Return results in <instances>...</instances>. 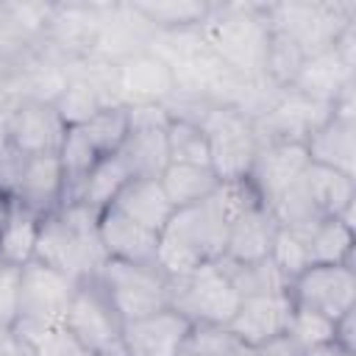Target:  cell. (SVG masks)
<instances>
[{
	"label": "cell",
	"mask_w": 356,
	"mask_h": 356,
	"mask_svg": "<svg viewBox=\"0 0 356 356\" xmlns=\"http://www.w3.org/2000/svg\"><path fill=\"white\" fill-rule=\"evenodd\" d=\"M206 47L242 81L261 83L270 47L267 8L256 3L211 6V14L200 25Z\"/></svg>",
	"instance_id": "6da1fadb"
},
{
	"label": "cell",
	"mask_w": 356,
	"mask_h": 356,
	"mask_svg": "<svg viewBox=\"0 0 356 356\" xmlns=\"http://www.w3.org/2000/svg\"><path fill=\"white\" fill-rule=\"evenodd\" d=\"M33 259L75 281L97 275L108 259L100 245L97 214L81 203H64L42 217Z\"/></svg>",
	"instance_id": "7a4b0ae2"
},
{
	"label": "cell",
	"mask_w": 356,
	"mask_h": 356,
	"mask_svg": "<svg viewBox=\"0 0 356 356\" xmlns=\"http://www.w3.org/2000/svg\"><path fill=\"white\" fill-rule=\"evenodd\" d=\"M228 220L222 217L214 195L203 203L175 209L159 234L156 264L167 275L192 273L200 264L220 261L225 256Z\"/></svg>",
	"instance_id": "3957f363"
},
{
	"label": "cell",
	"mask_w": 356,
	"mask_h": 356,
	"mask_svg": "<svg viewBox=\"0 0 356 356\" xmlns=\"http://www.w3.org/2000/svg\"><path fill=\"white\" fill-rule=\"evenodd\" d=\"M170 278V309L181 312L192 325H228L239 309V292L220 261L200 264Z\"/></svg>",
	"instance_id": "277c9868"
},
{
	"label": "cell",
	"mask_w": 356,
	"mask_h": 356,
	"mask_svg": "<svg viewBox=\"0 0 356 356\" xmlns=\"http://www.w3.org/2000/svg\"><path fill=\"white\" fill-rule=\"evenodd\" d=\"M264 8L270 28L284 33L303 58L331 50L356 14L353 3H273Z\"/></svg>",
	"instance_id": "5b68a950"
},
{
	"label": "cell",
	"mask_w": 356,
	"mask_h": 356,
	"mask_svg": "<svg viewBox=\"0 0 356 356\" xmlns=\"http://www.w3.org/2000/svg\"><path fill=\"white\" fill-rule=\"evenodd\" d=\"M209 145V167L220 181L248 178L259 153V134L253 117L234 106H211L200 117Z\"/></svg>",
	"instance_id": "8992f818"
},
{
	"label": "cell",
	"mask_w": 356,
	"mask_h": 356,
	"mask_svg": "<svg viewBox=\"0 0 356 356\" xmlns=\"http://www.w3.org/2000/svg\"><path fill=\"white\" fill-rule=\"evenodd\" d=\"M114 312L122 323L170 309V278L159 264H134L106 259L97 273Z\"/></svg>",
	"instance_id": "52a82bcc"
},
{
	"label": "cell",
	"mask_w": 356,
	"mask_h": 356,
	"mask_svg": "<svg viewBox=\"0 0 356 356\" xmlns=\"http://www.w3.org/2000/svg\"><path fill=\"white\" fill-rule=\"evenodd\" d=\"M64 328L95 356H128L122 348V320L97 275L78 281Z\"/></svg>",
	"instance_id": "ba28073f"
},
{
	"label": "cell",
	"mask_w": 356,
	"mask_h": 356,
	"mask_svg": "<svg viewBox=\"0 0 356 356\" xmlns=\"http://www.w3.org/2000/svg\"><path fill=\"white\" fill-rule=\"evenodd\" d=\"M328 117H331L328 103H320L314 97L300 95L292 86H284L275 92L267 108L259 117H253V125L259 134V145H270V142L303 145Z\"/></svg>",
	"instance_id": "9c48e42d"
},
{
	"label": "cell",
	"mask_w": 356,
	"mask_h": 356,
	"mask_svg": "<svg viewBox=\"0 0 356 356\" xmlns=\"http://www.w3.org/2000/svg\"><path fill=\"white\" fill-rule=\"evenodd\" d=\"M78 281L42 264L28 261L22 267L19 286V320L17 325H64Z\"/></svg>",
	"instance_id": "30bf717a"
},
{
	"label": "cell",
	"mask_w": 356,
	"mask_h": 356,
	"mask_svg": "<svg viewBox=\"0 0 356 356\" xmlns=\"http://www.w3.org/2000/svg\"><path fill=\"white\" fill-rule=\"evenodd\" d=\"M286 292L298 309L339 320L356 303V273L350 264H312L289 284Z\"/></svg>",
	"instance_id": "8fae6325"
},
{
	"label": "cell",
	"mask_w": 356,
	"mask_h": 356,
	"mask_svg": "<svg viewBox=\"0 0 356 356\" xmlns=\"http://www.w3.org/2000/svg\"><path fill=\"white\" fill-rule=\"evenodd\" d=\"M114 92L120 106L167 103L175 97V78L164 58L150 50H139L114 61Z\"/></svg>",
	"instance_id": "7c38bea8"
},
{
	"label": "cell",
	"mask_w": 356,
	"mask_h": 356,
	"mask_svg": "<svg viewBox=\"0 0 356 356\" xmlns=\"http://www.w3.org/2000/svg\"><path fill=\"white\" fill-rule=\"evenodd\" d=\"M309 153L298 142H270L259 145V153L253 159V167L248 172L250 186L256 189L264 209H270L306 170H309Z\"/></svg>",
	"instance_id": "4fadbf2b"
},
{
	"label": "cell",
	"mask_w": 356,
	"mask_h": 356,
	"mask_svg": "<svg viewBox=\"0 0 356 356\" xmlns=\"http://www.w3.org/2000/svg\"><path fill=\"white\" fill-rule=\"evenodd\" d=\"M64 131L67 125L61 122L53 103H42V100H19L3 122L6 142L14 145L25 156L58 153Z\"/></svg>",
	"instance_id": "5bb4252c"
},
{
	"label": "cell",
	"mask_w": 356,
	"mask_h": 356,
	"mask_svg": "<svg viewBox=\"0 0 356 356\" xmlns=\"http://www.w3.org/2000/svg\"><path fill=\"white\" fill-rule=\"evenodd\" d=\"M189 334L192 323L181 312L161 309L156 314L122 323V348L128 356H181Z\"/></svg>",
	"instance_id": "9a60e30c"
},
{
	"label": "cell",
	"mask_w": 356,
	"mask_h": 356,
	"mask_svg": "<svg viewBox=\"0 0 356 356\" xmlns=\"http://www.w3.org/2000/svg\"><path fill=\"white\" fill-rule=\"evenodd\" d=\"M292 298L289 292L278 295H250L239 300L236 314L225 325L228 334L242 345H261L278 334H286L289 317H292Z\"/></svg>",
	"instance_id": "2e32d148"
},
{
	"label": "cell",
	"mask_w": 356,
	"mask_h": 356,
	"mask_svg": "<svg viewBox=\"0 0 356 356\" xmlns=\"http://www.w3.org/2000/svg\"><path fill=\"white\" fill-rule=\"evenodd\" d=\"M64 189L67 184H64L58 153H33V156H25L22 175H19L11 203L39 217H47L50 211L64 206Z\"/></svg>",
	"instance_id": "e0dca14e"
},
{
	"label": "cell",
	"mask_w": 356,
	"mask_h": 356,
	"mask_svg": "<svg viewBox=\"0 0 356 356\" xmlns=\"http://www.w3.org/2000/svg\"><path fill=\"white\" fill-rule=\"evenodd\" d=\"M97 234H100V245L108 259L134 261V264H156L159 234L134 222L114 206L97 214Z\"/></svg>",
	"instance_id": "ac0fdd59"
},
{
	"label": "cell",
	"mask_w": 356,
	"mask_h": 356,
	"mask_svg": "<svg viewBox=\"0 0 356 356\" xmlns=\"http://www.w3.org/2000/svg\"><path fill=\"white\" fill-rule=\"evenodd\" d=\"M356 120H345V117H328L306 142V153L312 164L328 167L334 172H342L348 178L356 175Z\"/></svg>",
	"instance_id": "d6986e66"
},
{
	"label": "cell",
	"mask_w": 356,
	"mask_h": 356,
	"mask_svg": "<svg viewBox=\"0 0 356 356\" xmlns=\"http://www.w3.org/2000/svg\"><path fill=\"white\" fill-rule=\"evenodd\" d=\"M350 83H353V67H348L339 58V53L331 47V50L303 58V64L298 67L289 86L306 97H314V100L331 106L339 97V92Z\"/></svg>",
	"instance_id": "ffe728a7"
},
{
	"label": "cell",
	"mask_w": 356,
	"mask_h": 356,
	"mask_svg": "<svg viewBox=\"0 0 356 356\" xmlns=\"http://www.w3.org/2000/svg\"><path fill=\"white\" fill-rule=\"evenodd\" d=\"M275 231H278V225L264 206L245 211L242 217L228 222V239H225V256L222 259L236 261V264L270 259Z\"/></svg>",
	"instance_id": "44dd1931"
},
{
	"label": "cell",
	"mask_w": 356,
	"mask_h": 356,
	"mask_svg": "<svg viewBox=\"0 0 356 356\" xmlns=\"http://www.w3.org/2000/svg\"><path fill=\"white\" fill-rule=\"evenodd\" d=\"M117 211H122L125 217H131L134 222L161 234V228L167 225V220L172 217V203L167 200L161 181L159 178H131L120 195L111 203Z\"/></svg>",
	"instance_id": "7402d4cb"
},
{
	"label": "cell",
	"mask_w": 356,
	"mask_h": 356,
	"mask_svg": "<svg viewBox=\"0 0 356 356\" xmlns=\"http://www.w3.org/2000/svg\"><path fill=\"white\" fill-rule=\"evenodd\" d=\"M120 159L125 161L131 178H159L170 164L167 128L159 125H131L125 142L120 145Z\"/></svg>",
	"instance_id": "603a6c76"
},
{
	"label": "cell",
	"mask_w": 356,
	"mask_h": 356,
	"mask_svg": "<svg viewBox=\"0 0 356 356\" xmlns=\"http://www.w3.org/2000/svg\"><path fill=\"white\" fill-rule=\"evenodd\" d=\"M128 181H131V172H128L125 161L120 159V153L100 156L95 161V167L86 172V178L75 186V192L70 195L67 203H81V206L92 209L95 214H100L103 209H108L114 203V197L120 195V189Z\"/></svg>",
	"instance_id": "cb8c5ba5"
},
{
	"label": "cell",
	"mask_w": 356,
	"mask_h": 356,
	"mask_svg": "<svg viewBox=\"0 0 356 356\" xmlns=\"http://www.w3.org/2000/svg\"><path fill=\"white\" fill-rule=\"evenodd\" d=\"M159 181H161V189H164L167 200L172 203V209H186V206L203 203L220 186V178L214 175V170L209 164H175V161H170L164 167V172L159 175Z\"/></svg>",
	"instance_id": "d4e9b609"
},
{
	"label": "cell",
	"mask_w": 356,
	"mask_h": 356,
	"mask_svg": "<svg viewBox=\"0 0 356 356\" xmlns=\"http://www.w3.org/2000/svg\"><path fill=\"white\" fill-rule=\"evenodd\" d=\"M306 250L312 264H350L353 267V228L345 225L339 217L317 220L314 225L295 231Z\"/></svg>",
	"instance_id": "484cf974"
},
{
	"label": "cell",
	"mask_w": 356,
	"mask_h": 356,
	"mask_svg": "<svg viewBox=\"0 0 356 356\" xmlns=\"http://www.w3.org/2000/svg\"><path fill=\"white\" fill-rule=\"evenodd\" d=\"M39 225H42L39 214L11 203L8 217H6V222L0 228V264L25 267L28 261H33Z\"/></svg>",
	"instance_id": "4316f807"
},
{
	"label": "cell",
	"mask_w": 356,
	"mask_h": 356,
	"mask_svg": "<svg viewBox=\"0 0 356 356\" xmlns=\"http://www.w3.org/2000/svg\"><path fill=\"white\" fill-rule=\"evenodd\" d=\"M303 184L320 217H339L350 203H356L353 178L334 172L328 167L309 164V170L303 172Z\"/></svg>",
	"instance_id": "83f0119b"
},
{
	"label": "cell",
	"mask_w": 356,
	"mask_h": 356,
	"mask_svg": "<svg viewBox=\"0 0 356 356\" xmlns=\"http://www.w3.org/2000/svg\"><path fill=\"white\" fill-rule=\"evenodd\" d=\"M131 8L153 28V31H184L200 28L211 14L209 3L195 0H161V3H131Z\"/></svg>",
	"instance_id": "f1b7e54d"
},
{
	"label": "cell",
	"mask_w": 356,
	"mask_h": 356,
	"mask_svg": "<svg viewBox=\"0 0 356 356\" xmlns=\"http://www.w3.org/2000/svg\"><path fill=\"white\" fill-rule=\"evenodd\" d=\"M225 275L231 278L234 289L239 292V298H250V295H278L289 289V281L278 273V267L270 259L261 261H248V264H236V261H225L220 259Z\"/></svg>",
	"instance_id": "f546056e"
},
{
	"label": "cell",
	"mask_w": 356,
	"mask_h": 356,
	"mask_svg": "<svg viewBox=\"0 0 356 356\" xmlns=\"http://www.w3.org/2000/svg\"><path fill=\"white\" fill-rule=\"evenodd\" d=\"M78 128L83 131V136L89 139V145L100 156H111L120 150V145L128 136V128H131L128 125V108L125 106H106Z\"/></svg>",
	"instance_id": "4dcf8cb0"
},
{
	"label": "cell",
	"mask_w": 356,
	"mask_h": 356,
	"mask_svg": "<svg viewBox=\"0 0 356 356\" xmlns=\"http://www.w3.org/2000/svg\"><path fill=\"white\" fill-rule=\"evenodd\" d=\"M167 153L175 164H209V145L200 122L186 117H170Z\"/></svg>",
	"instance_id": "1f68e13d"
},
{
	"label": "cell",
	"mask_w": 356,
	"mask_h": 356,
	"mask_svg": "<svg viewBox=\"0 0 356 356\" xmlns=\"http://www.w3.org/2000/svg\"><path fill=\"white\" fill-rule=\"evenodd\" d=\"M14 331L25 339L31 356H95L64 325H14Z\"/></svg>",
	"instance_id": "d6a6232c"
},
{
	"label": "cell",
	"mask_w": 356,
	"mask_h": 356,
	"mask_svg": "<svg viewBox=\"0 0 356 356\" xmlns=\"http://www.w3.org/2000/svg\"><path fill=\"white\" fill-rule=\"evenodd\" d=\"M270 261L278 267V273L292 284L306 267H312L309 261V250L303 245V239L289 231V228H278L273 236V248H270Z\"/></svg>",
	"instance_id": "836d02e7"
},
{
	"label": "cell",
	"mask_w": 356,
	"mask_h": 356,
	"mask_svg": "<svg viewBox=\"0 0 356 356\" xmlns=\"http://www.w3.org/2000/svg\"><path fill=\"white\" fill-rule=\"evenodd\" d=\"M295 306V303H292ZM286 334L303 348H317V345H325V342H334V320L317 314V312H309V309H292V317H289V325H286Z\"/></svg>",
	"instance_id": "e575fe53"
},
{
	"label": "cell",
	"mask_w": 356,
	"mask_h": 356,
	"mask_svg": "<svg viewBox=\"0 0 356 356\" xmlns=\"http://www.w3.org/2000/svg\"><path fill=\"white\" fill-rule=\"evenodd\" d=\"M22 267L0 264V328H14L19 320Z\"/></svg>",
	"instance_id": "d590c367"
},
{
	"label": "cell",
	"mask_w": 356,
	"mask_h": 356,
	"mask_svg": "<svg viewBox=\"0 0 356 356\" xmlns=\"http://www.w3.org/2000/svg\"><path fill=\"white\" fill-rule=\"evenodd\" d=\"M22 164H25V153H19L14 145H8L3 139V145H0V192L8 200L17 192V184H19V175H22Z\"/></svg>",
	"instance_id": "8d00e7d4"
},
{
	"label": "cell",
	"mask_w": 356,
	"mask_h": 356,
	"mask_svg": "<svg viewBox=\"0 0 356 356\" xmlns=\"http://www.w3.org/2000/svg\"><path fill=\"white\" fill-rule=\"evenodd\" d=\"M306 350L289 337V334H278L261 345L253 348V356H303Z\"/></svg>",
	"instance_id": "74e56055"
},
{
	"label": "cell",
	"mask_w": 356,
	"mask_h": 356,
	"mask_svg": "<svg viewBox=\"0 0 356 356\" xmlns=\"http://www.w3.org/2000/svg\"><path fill=\"white\" fill-rule=\"evenodd\" d=\"M353 325H356V309H350V312H345L339 320H334V342L342 345V348L350 350V353H356Z\"/></svg>",
	"instance_id": "f35d334b"
},
{
	"label": "cell",
	"mask_w": 356,
	"mask_h": 356,
	"mask_svg": "<svg viewBox=\"0 0 356 356\" xmlns=\"http://www.w3.org/2000/svg\"><path fill=\"white\" fill-rule=\"evenodd\" d=\"M0 356H31V350L14 328H0Z\"/></svg>",
	"instance_id": "ab89813d"
},
{
	"label": "cell",
	"mask_w": 356,
	"mask_h": 356,
	"mask_svg": "<svg viewBox=\"0 0 356 356\" xmlns=\"http://www.w3.org/2000/svg\"><path fill=\"white\" fill-rule=\"evenodd\" d=\"M303 356H356V353H350V350H345L342 345H337V342H325V345H317V348H309Z\"/></svg>",
	"instance_id": "60d3db41"
},
{
	"label": "cell",
	"mask_w": 356,
	"mask_h": 356,
	"mask_svg": "<svg viewBox=\"0 0 356 356\" xmlns=\"http://www.w3.org/2000/svg\"><path fill=\"white\" fill-rule=\"evenodd\" d=\"M8 209H11V200L0 192V228H3V222H6V217H8Z\"/></svg>",
	"instance_id": "b9f144b4"
},
{
	"label": "cell",
	"mask_w": 356,
	"mask_h": 356,
	"mask_svg": "<svg viewBox=\"0 0 356 356\" xmlns=\"http://www.w3.org/2000/svg\"><path fill=\"white\" fill-rule=\"evenodd\" d=\"M231 356H253V348H250V345H242V342H236V348L231 350Z\"/></svg>",
	"instance_id": "7bdbcfd3"
},
{
	"label": "cell",
	"mask_w": 356,
	"mask_h": 356,
	"mask_svg": "<svg viewBox=\"0 0 356 356\" xmlns=\"http://www.w3.org/2000/svg\"><path fill=\"white\" fill-rule=\"evenodd\" d=\"M3 139H6V134H3V122H0V145H3Z\"/></svg>",
	"instance_id": "ee69618b"
},
{
	"label": "cell",
	"mask_w": 356,
	"mask_h": 356,
	"mask_svg": "<svg viewBox=\"0 0 356 356\" xmlns=\"http://www.w3.org/2000/svg\"><path fill=\"white\" fill-rule=\"evenodd\" d=\"M181 356H186V353H181Z\"/></svg>",
	"instance_id": "f6af8a7d"
}]
</instances>
